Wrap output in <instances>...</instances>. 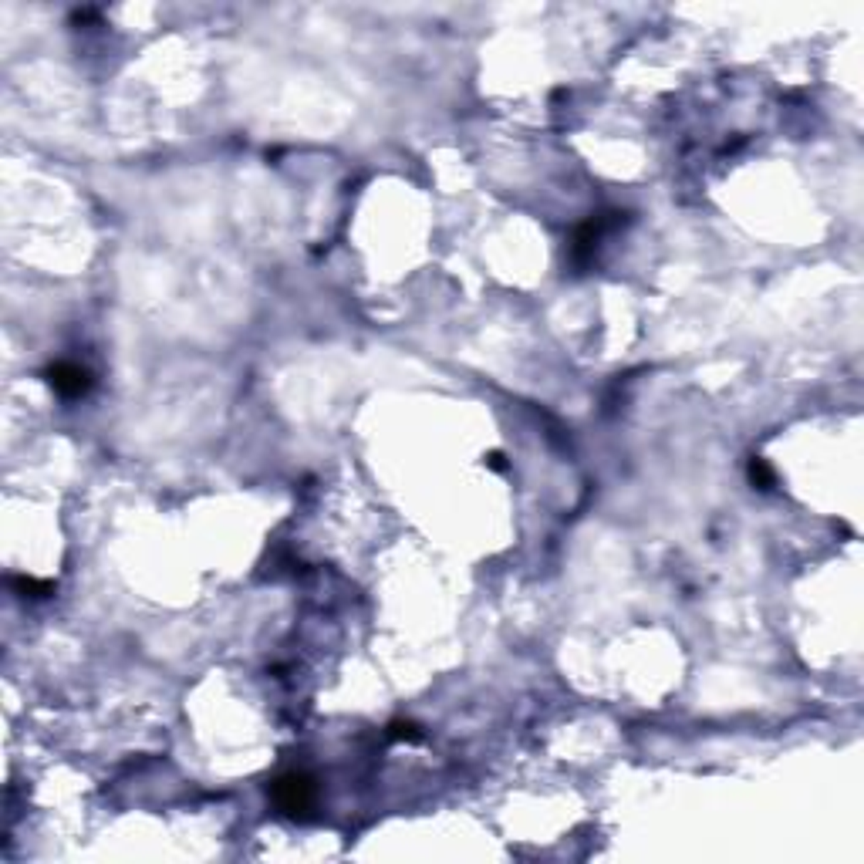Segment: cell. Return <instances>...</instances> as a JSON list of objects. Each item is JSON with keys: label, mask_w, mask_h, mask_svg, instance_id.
Masks as SVG:
<instances>
[{"label": "cell", "mask_w": 864, "mask_h": 864, "mask_svg": "<svg viewBox=\"0 0 864 864\" xmlns=\"http://www.w3.org/2000/svg\"><path fill=\"white\" fill-rule=\"evenodd\" d=\"M271 797L284 813H291V817H304V813H311V807H314L318 790H314V780H311L308 774H284V776L274 780Z\"/></svg>", "instance_id": "obj_1"}, {"label": "cell", "mask_w": 864, "mask_h": 864, "mask_svg": "<svg viewBox=\"0 0 864 864\" xmlns=\"http://www.w3.org/2000/svg\"><path fill=\"white\" fill-rule=\"evenodd\" d=\"M44 378H48V385L61 399H81V395H88L91 382H95L88 368L85 365H75V361H54L51 368L44 372Z\"/></svg>", "instance_id": "obj_2"}, {"label": "cell", "mask_w": 864, "mask_h": 864, "mask_svg": "<svg viewBox=\"0 0 864 864\" xmlns=\"http://www.w3.org/2000/svg\"><path fill=\"white\" fill-rule=\"evenodd\" d=\"M11 584L24 594V598H48V594L54 591L51 581H38V578H11Z\"/></svg>", "instance_id": "obj_3"}, {"label": "cell", "mask_w": 864, "mask_h": 864, "mask_svg": "<svg viewBox=\"0 0 864 864\" xmlns=\"http://www.w3.org/2000/svg\"><path fill=\"white\" fill-rule=\"evenodd\" d=\"M749 479H753L760 490H770V486H774V469L766 466V459H760V456L749 459Z\"/></svg>", "instance_id": "obj_4"}, {"label": "cell", "mask_w": 864, "mask_h": 864, "mask_svg": "<svg viewBox=\"0 0 864 864\" xmlns=\"http://www.w3.org/2000/svg\"><path fill=\"white\" fill-rule=\"evenodd\" d=\"M392 729H395L392 736H399V739H419V729H415L412 722H405V726H402V722H395Z\"/></svg>", "instance_id": "obj_5"}, {"label": "cell", "mask_w": 864, "mask_h": 864, "mask_svg": "<svg viewBox=\"0 0 864 864\" xmlns=\"http://www.w3.org/2000/svg\"><path fill=\"white\" fill-rule=\"evenodd\" d=\"M490 466H496V469H504V456H500V452H490Z\"/></svg>", "instance_id": "obj_6"}]
</instances>
